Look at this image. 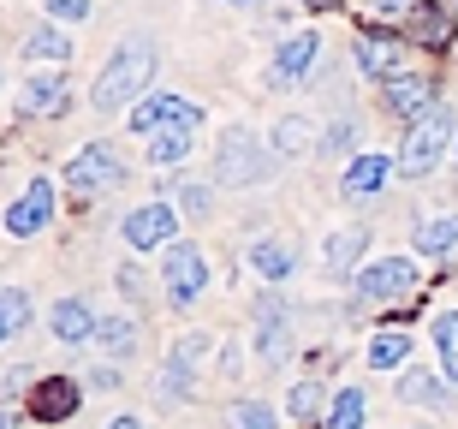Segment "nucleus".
<instances>
[{
  "label": "nucleus",
  "mask_w": 458,
  "mask_h": 429,
  "mask_svg": "<svg viewBox=\"0 0 458 429\" xmlns=\"http://www.w3.org/2000/svg\"><path fill=\"white\" fill-rule=\"evenodd\" d=\"M24 322H30V298H24V287H6V292H0V334L18 340Z\"/></svg>",
  "instance_id": "obj_23"
},
{
  "label": "nucleus",
  "mask_w": 458,
  "mask_h": 429,
  "mask_svg": "<svg viewBox=\"0 0 458 429\" xmlns=\"http://www.w3.org/2000/svg\"><path fill=\"white\" fill-rule=\"evenodd\" d=\"M78 399H84V394H78V382H72V376H48L42 388H36L30 412H36V417H48V424H60V417L78 412Z\"/></svg>",
  "instance_id": "obj_14"
},
{
  "label": "nucleus",
  "mask_w": 458,
  "mask_h": 429,
  "mask_svg": "<svg viewBox=\"0 0 458 429\" xmlns=\"http://www.w3.org/2000/svg\"><path fill=\"white\" fill-rule=\"evenodd\" d=\"M453 245H458V215H435V221L417 227V251L423 257H446Z\"/></svg>",
  "instance_id": "obj_22"
},
{
  "label": "nucleus",
  "mask_w": 458,
  "mask_h": 429,
  "mask_svg": "<svg viewBox=\"0 0 458 429\" xmlns=\"http://www.w3.org/2000/svg\"><path fill=\"white\" fill-rule=\"evenodd\" d=\"M42 6H48V18H72V24L89 18V0H42Z\"/></svg>",
  "instance_id": "obj_32"
},
{
  "label": "nucleus",
  "mask_w": 458,
  "mask_h": 429,
  "mask_svg": "<svg viewBox=\"0 0 458 429\" xmlns=\"http://www.w3.org/2000/svg\"><path fill=\"white\" fill-rule=\"evenodd\" d=\"M322 150H352V120H340V125H334V132H327V143H322Z\"/></svg>",
  "instance_id": "obj_35"
},
{
  "label": "nucleus",
  "mask_w": 458,
  "mask_h": 429,
  "mask_svg": "<svg viewBox=\"0 0 458 429\" xmlns=\"http://www.w3.org/2000/svg\"><path fill=\"white\" fill-rule=\"evenodd\" d=\"M286 406H292V417H310V412H316V406H322V388H316V382H298V388H292V399H286Z\"/></svg>",
  "instance_id": "obj_31"
},
{
  "label": "nucleus",
  "mask_w": 458,
  "mask_h": 429,
  "mask_svg": "<svg viewBox=\"0 0 458 429\" xmlns=\"http://www.w3.org/2000/svg\"><path fill=\"white\" fill-rule=\"evenodd\" d=\"M381 102H387V114H399V120H423L428 107H435V84L428 78H393V84H381Z\"/></svg>",
  "instance_id": "obj_11"
},
{
  "label": "nucleus",
  "mask_w": 458,
  "mask_h": 429,
  "mask_svg": "<svg viewBox=\"0 0 458 429\" xmlns=\"http://www.w3.org/2000/svg\"><path fill=\"white\" fill-rule=\"evenodd\" d=\"M125 179V161H119L114 143H84V150L66 161V191H114Z\"/></svg>",
  "instance_id": "obj_3"
},
{
  "label": "nucleus",
  "mask_w": 458,
  "mask_h": 429,
  "mask_svg": "<svg viewBox=\"0 0 458 429\" xmlns=\"http://www.w3.org/2000/svg\"><path fill=\"white\" fill-rule=\"evenodd\" d=\"M316 36H286L280 42V54H274V84H292V78H304L310 66H316Z\"/></svg>",
  "instance_id": "obj_16"
},
{
  "label": "nucleus",
  "mask_w": 458,
  "mask_h": 429,
  "mask_svg": "<svg viewBox=\"0 0 458 429\" xmlns=\"http://www.w3.org/2000/svg\"><path fill=\"white\" fill-rule=\"evenodd\" d=\"M369 6L381 18H411V13H417V0H369Z\"/></svg>",
  "instance_id": "obj_34"
},
{
  "label": "nucleus",
  "mask_w": 458,
  "mask_h": 429,
  "mask_svg": "<svg viewBox=\"0 0 458 429\" xmlns=\"http://www.w3.org/2000/svg\"><path fill=\"white\" fill-rule=\"evenodd\" d=\"M435 346H441V370L458 382V310H441V316H435Z\"/></svg>",
  "instance_id": "obj_25"
},
{
  "label": "nucleus",
  "mask_w": 458,
  "mask_h": 429,
  "mask_svg": "<svg viewBox=\"0 0 458 429\" xmlns=\"http://www.w3.org/2000/svg\"><path fill=\"white\" fill-rule=\"evenodd\" d=\"M119 239L131 245V251H155V245L179 239V215H173L167 203H143V209H131V215H125Z\"/></svg>",
  "instance_id": "obj_6"
},
{
  "label": "nucleus",
  "mask_w": 458,
  "mask_h": 429,
  "mask_svg": "<svg viewBox=\"0 0 458 429\" xmlns=\"http://www.w3.org/2000/svg\"><path fill=\"white\" fill-rule=\"evenodd\" d=\"M66 78H24L18 90V107L30 114V120H54V114H66Z\"/></svg>",
  "instance_id": "obj_13"
},
{
  "label": "nucleus",
  "mask_w": 458,
  "mask_h": 429,
  "mask_svg": "<svg viewBox=\"0 0 458 429\" xmlns=\"http://www.w3.org/2000/svg\"><path fill=\"white\" fill-rule=\"evenodd\" d=\"M446 143H453V107L435 102L423 120H411V132H405V143H399V161H393V167L405 173V179H417V173H428L446 155Z\"/></svg>",
  "instance_id": "obj_2"
},
{
  "label": "nucleus",
  "mask_w": 458,
  "mask_h": 429,
  "mask_svg": "<svg viewBox=\"0 0 458 429\" xmlns=\"http://www.w3.org/2000/svg\"><path fill=\"white\" fill-rule=\"evenodd\" d=\"M405 358H411V334H375V346H369L375 370H393V364H405Z\"/></svg>",
  "instance_id": "obj_28"
},
{
  "label": "nucleus",
  "mask_w": 458,
  "mask_h": 429,
  "mask_svg": "<svg viewBox=\"0 0 458 429\" xmlns=\"http://www.w3.org/2000/svg\"><path fill=\"white\" fill-rule=\"evenodd\" d=\"M352 54H357V66L369 72V78H381V84L405 78V42H393V36H381V30H357Z\"/></svg>",
  "instance_id": "obj_8"
},
{
  "label": "nucleus",
  "mask_w": 458,
  "mask_h": 429,
  "mask_svg": "<svg viewBox=\"0 0 458 429\" xmlns=\"http://www.w3.org/2000/svg\"><path fill=\"white\" fill-rule=\"evenodd\" d=\"M453 54H458V48H453Z\"/></svg>",
  "instance_id": "obj_39"
},
{
  "label": "nucleus",
  "mask_w": 458,
  "mask_h": 429,
  "mask_svg": "<svg viewBox=\"0 0 458 429\" xmlns=\"http://www.w3.org/2000/svg\"><path fill=\"white\" fill-rule=\"evenodd\" d=\"M48 322H54V340H66V346L96 340V316H89V305H84V298H60Z\"/></svg>",
  "instance_id": "obj_15"
},
{
  "label": "nucleus",
  "mask_w": 458,
  "mask_h": 429,
  "mask_svg": "<svg viewBox=\"0 0 458 429\" xmlns=\"http://www.w3.org/2000/svg\"><path fill=\"white\" fill-rule=\"evenodd\" d=\"M393 161H381V155H357L352 167H345V197H375V191L387 185Z\"/></svg>",
  "instance_id": "obj_17"
},
{
  "label": "nucleus",
  "mask_w": 458,
  "mask_h": 429,
  "mask_svg": "<svg viewBox=\"0 0 458 429\" xmlns=\"http://www.w3.org/2000/svg\"><path fill=\"white\" fill-rule=\"evenodd\" d=\"M149 78H155V48L149 42H125V48L102 66V78H96V90H89V107H96V114H119Z\"/></svg>",
  "instance_id": "obj_1"
},
{
  "label": "nucleus",
  "mask_w": 458,
  "mask_h": 429,
  "mask_svg": "<svg viewBox=\"0 0 458 429\" xmlns=\"http://www.w3.org/2000/svg\"><path fill=\"white\" fill-rule=\"evenodd\" d=\"M24 54H36V60H72V36L54 30V24H30L24 30Z\"/></svg>",
  "instance_id": "obj_20"
},
{
  "label": "nucleus",
  "mask_w": 458,
  "mask_h": 429,
  "mask_svg": "<svg viewBox=\"0 0 458 429\" xmlns=\"http://www.w3.org/2000/svg\"><path fill=\"white\" fill-rule=\"evenodd\" d=\"M107 429H143V424H137V417H119V424H107Z\"/></svg>",
  "instance_id": "obj_36"
},
{
  "label": "nucleus",
  "mask_w": 458,
  "mask_h": 429,
  "mask_svg": "<svg viewBox=\"0 0 458 429\" xmlns=\"http://www.w3.org/2000/svg\"><path fill=\"white\" fill-rule=\"evenodd\" d=\"M453 6H458V0H453Z\"/></svg>",
  "instance_id": "obj_38"
},
{
  "label": "nucleus",
  "mask_w": 458,
  "mask_h": 429,
  "mask_svg": "<svg viewBox=\"0 0 458 429\" xmlns=\"http://www.w3.org/2000/svg\"><path fill=\"white\" fill-rule=\"evenodd\" d=\"M167 292H173V305H197L203 298V287H208V262H203V251L197 245H167Z\"/></svg>",
  "instance_id": "obj_4"
},
{
  "label": "nucleus",
  "mask_w": 458,
  "mask_h": 429,
  "mask_svg": "<svg viewBox=\"0 0 458 429\" xmlns=\"http://www.w3.org/2000/svg\"><path fill=\"white\" fill-rule=\"evenodd\" d=\"M179 203H185V215H203L208 209V185H179Z\"/></svg>",
  "instance_id": "obj_33"
},
{
  "label": "nucleus",
  "mask_w": 458,
  "mask_h": 429,
  "mask_svg": "<svg viewBox=\"0 0 458 429\" xmlns=\"http://www.w3.org/2000/svg\"><path fill=\"white\" fill-rule=\"evenodd\" d=\"M191 143H197V125H161L149 138V161L155 167H173V161H185Z\"/></svg>",
  "instance_id": "obj_18"
},
{
  "label": "nucleus",
  "mask_w": 458,
  "mask_h": 429,
  "mask_svg": "<svg viewBox=\"0 0 458 429\" xmlns=\"http://www.w3.org/2000/svg\"><path fill=\"white\" fill-rule=\"evenodd\" d=\"M274 161L262 155V143L244 138V132H233V138L221 143V155H215V179L221 185H250V179H262Z\"/></svg>",
  "instance_id": "obj_5"
},
{
  "label": "nucleus",
  "mask_w": 458,
  "mask_h": 429,
  "mask_svg": "<svg viewBox=\"0 0 458 429\" xmlns=\"http://www.w3.org/2000/svg\"><path fill=\"white\" fill-rule=\"evenodd\" d=\"M363 424V388H340L334 412H327V429H357Z\"/></svg>",
  "instance_id": "obj_29"
},
{
  "label": "nucleus",
  "mask_w": 458,
  "mask_h": 429,
  "mask_svg": "<svg viewBox=\"0 0 458 429\" xmlns=\"http://www.w3.org/2000/svg\"><path fill=\"white\" fill-rule=\"evenodd\" d=\"M441 382L428 376V370H405V376H399V399H411V406H441Z\"/></svg>",
  "instance_id": "obj_24"
},
{
  "label": "nucleus",
  "mask_w": 458,
  "mask_h": 429,
  "mask_svg": "<svg viewBox=\"0 0 458 429\" xmlns=\"http://www.w3.org/2000/svg\"><path fill=\"white\" fill-rule=\"evenodd\" d=\"M250 269H256L262 280H286V275H292V251H286L280 239H256V245H250Z\"/></svg>",
  "instance_id": "obj_21"
},
{
  "label": "nucleus",
  "mask_w": 458,
  "mask_h": 429,
  "mask_svg": "<svg viewBox=\"0 0 458 429\" xmlns=\"http://www.w3.org/2000/svg\"><path fill=\"white\" fill-rule=\"evenodd\" d=\"M131 125L137 132H161V125H203V114L191 102H179V96H149V102L131 107Z\"/></svg>",
  "instance_id": "obj_12"
},
{
  "label": "nucleus",
  "mask_w": 458,
  "mask_h": 429,
  "mask_svg": "<svg viewBox=\"0 0 458 429\" xmlns=\"http://www.w3.org/2000/svg\"><path fill=\"white\" fill-rule=\"evenodd\" d=\"M304 143H310V125L304 120H280V125H274V150H280V155H298Z\"/></svg>",
  "instance_id": "obj_30"
},
{
  "label": "nucleus",
  "mask_w": 458,
  "mask_h": 429,
  "mask_svg": "<svg viewBox=\"0 0 458 429\" xmlns=\"http://www.w3.org/2000/svg\"><path fill=\"white\" fill-rule=\"evenodd\" d=\"M304 6H316V13H322V6H340V0H304Z\"/></svg>",
  "instance_id": "obj_37"
},
{
  "label": "nucleus",
  "mask_w": 458,
  "mask_h": 429,
  "mask_svg": "<svg viewBox=\"0 0 458 429\" xmlns=\"http://www.w3.org/2000/svg\"><path fill=\"white\" fill-rule=\"evenodd\" d=\"M286 352H292L286 305H280V292H262V305H256V358H262V364H280Z\"/></svg>",
  "instance_id": "obj_9"
},
{
  "label": "nucleus",
  "mask_w": 458,
  "mask_h": 429,
  "mask_svg": "<svg viewBox=\"0 0 458 429\" xmlns=\"http://www.w3.org/2000/svg\"><path fill=\"white\" fill-rule=\"evenodd\" d=\"M411 287H417V262H411V257H387V262H375V269L357 275V298H369V305L405 298Z\"/></svg>",
  "instance_id": "obj_7"
},
{
  "label": "nucleus",
  "mask_w": 458,
  "mask_h": 429,
  "mask_svg": "<svg viewBox=\"0 0 458 429\" xmlns=\"http://www.w3.org/2000/svg\"><path fill=\"white\" fill-rule=\"evenodd\" d=\"M96 340H102V352H107V358H131V352H137V328L125 322V316H114V322H102V328H96Z\"/></svg>",
  "instance_id": "obj_26"
},
{
  "label": "nucleus",
  "mask_w": 458,
  "mask_h": 429,
  "mask_svg": "<svg viewBox=\"0 0 458 429\" xmlns=\"http://www.w3.org/2000/svg\"><path fill=\"white\" fill-rule=\"evenodd\" d=\"M226 429H274V406H262V399H233V406H226Z\"/></svg>",
  "instance_id": "obj_27"
},
{
  "label": "nucleus",
  "mask_w": 458,
  "mask_h": 429,
  "mask_svg": "<svg viewBox=\"0 0 458 429\" xmlns=\"http://www.w3.org/2000/svg\"><path fill=\"white\" fill-rule=\"evenodd\" d=\"M48 221H54V185L48 179H30L24 197L6 209V233H13V239H30V233H42Z\"/></svg>",
  "instance_id": "obj_10"
},
{
  "label": "nucleus",
  "mask_w": 458,
  "mask_h": 429,
  "mask_svg": "<svg viewBox=\"0 0 458 429\" xmlns=\"http://www.w3.org/2000/svg\"><path fill=\"white\" fill-rule=\"evenodd\" d=\"M363 245H369V233L363 227H340V233H327V251H322V262L334 269V275H345L357 257H363Z\"/></svg>",
  "instance_id": "obj_19"
}]
</instances>
